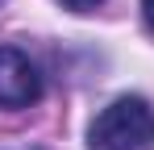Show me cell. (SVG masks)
Masks as SVG:
<instances>
[{
    "mask_svg": "<svg viewBox=\"0 0 154 150\" xmlns=\"http://www.w3.org/2000/svg\"><path fill=\"white\" fill-rule=\"evenodd\" d=\"M142 13H146V25L154 29V0H142Z\"/></svg>",
    "mask_w": 154,
    "mask_h": 150,
    "instance_id": "cell-4",
    "label": "cell"
},
{
    "mask_svg": "<svg viewBox=\"0 0 154 150\" xmlns=\"http://www.w3.org/2000/svg\"><path fill=\"white\" fill-rule=\"evenodd\" d=\"M63 8H71V13H88V8H96V4H104V0H58Z\"/></svg>",
    "mask_w": 154,
    "mask_h": 150,
    "instance_id": "cell-3",
    "label": "cell"
},
{
    "mask_svg": "<svg viewBox=\"0 0 154 150\" xmlns=\"http://www.w3.org/2000/svg\"><path fill=\"white\" fill-rule=\"evenodd\" d=\"M0 4H4V0H0Z\"/></svg>",
    "mask_w": 154,
    "mask_h": 150,
    "instance_id": "cell-5",
    "label": "cell"
},
{
    "mask_svg": "<svg viewBox=\"0 0 154 150\" xmlns=\"http://www.w3.org/2000/svg\"><path fill=\"white\" fill-rule=\"evenodd\" d=\"M42 100V71L17 46H0V108H29Z\"/></svg>",
    "mask_w": 154,
    "mask_h": 150,
    "instance_id": "cell-2",
    "label": "cell"
},
{
    "mask_svg": "<svg viewBox=\"0 0 154 150\" xmlns=\"http://www.w3.org/2000/svg\"><path fill=\"white\" fill-rule=\"evenodd\" d=\"M92 150H150L154 146V108L142 96H117L88 129Z\"/></svg>",
    "mask_w": 154,
    "mask_h": 150,
    "instance_id": "cell-1",
    "label": "cell"
}]
</instances>
